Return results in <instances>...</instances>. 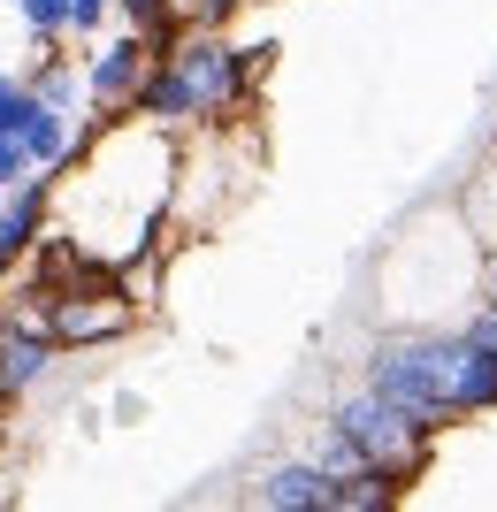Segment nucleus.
I'll list each match as a JSON object with an SVG mask.
<instances>
[{
	"mask_svg": "<svg viewBox=\"0 0 497 512\" xmlns=\"http://www.w3.org/2000/svg\"><path fill=\"white\" fill-rule=\"evenodd\" d=\"M23 306L39 314V329L62 344V352H100V344H123L130 329H138V299H130L115 276L85 283V291H46V299H23Z\"/></svg>",
	"mask_w": 497,
	"mask_h": 512,
	"instance_id": "nucleus-5",
	"label": "nucleus"
},
{
	"mask_svg": "<svg viewBox=\"0 0 497 512\" xmlns=\"http://www.w3.org/2000/svg\"><path fill=\"white\" fill-rule=\"evenodd\" d=\"M337 512H406V482H390V474H352Z\"/></svg>",
	"mask_w": 497,
	"mask_h": 512,
	"instance_id": "nucleus-9",
	"label": "nucleus"
},
{
	"mask_svg": "<svg viewBox=\"0 0 497 512\" xmlns=\"http://www.w3.org/2000/svg\"><path fill=\"white\" fill-rule=\"evenodd\" d=\"M115 16V0H69V39H100Z\"/></svg>",
	"mask_w": 497,
	"mask_h": 512,
	"instance_id": "nucleus-14",
	"label": "nucleus"
},
{
	"mask_svg": "<svg viewBox=\"0 0 497 512\" xmlns=\"http://www.w3.org/2000/svg\"><path fill=\"white\" fill-rule=\"evenodd\" d=\"M176 138L138 123H100L85 153L69 161V184L54 199V237H69L92 268H146L161 253V222H176Z\"/></svg>",
	"mask_w": 497,
	"mask_h": 512,
	"instance_id": "nucleus-1",
	"label": "nucleus"
},
{
	"mask_svg": "<svg viewBox=\"0 0 497 512\" xmlns=\"http://www.w3.org/2000/svg\"><path fill=\"white\" fill-rule=\"evenodd\" d=\"M16 184H31V153H23V138L0 130V192H16Z\"/></svg>",
	"mask_w": 497,
	"mask_h": 512,
	"instance_id": "nucleus-16",
	"label": "nucleus"
},
{
	"mask_svg": "<svg viewBox=\"0 0 497 512\" xmlns=\"http://www.w3.org/2000/svg\"><path fill=\"white\" fill-rule=\"evenodd\" d=\"M31 123H39V100H31V85H23L16 69H0V130H8V138H23Z\"/></svg>",
	"mask_w": 497,
	"mask_h": 512,
	"instance_id": "nucleus-10",
	"label": "nucleus"
},
{
	"mask_svg": "<svg viewBox=\"0 0 497 512\" xmlns=\"http://www.w3.org/2000/svg\"><path fill=\"white\" fill-rule=\"evenodd\" d=\"M238 497L245 512H337V497H345V482L322 467V459H260V467L238 474Z\"/></svg>",
	"mask_w": 497,
	"mask_h": 512,
	"instance_id": "nucleus-6",
	"label": "nucleus"
},
{
	"mask_svg": "<svg viewBox=\"0 0 497 512\" xmlns=\"http://www.w3.org/2000/svg\"><path fill=\"white\" fill-rule=\"evenodd\" d=\"M360 390L390 398L406 421H421L436 436V428H452V421L497 413V360L475 352L459 329H398V337L368 344Z\"/></svg>",
	"mask_w": 497,
	"mask_h": 512,
	"instance_id": "nucleus-2",
	"label": "nucleus"
},
{
	"mask_svg": "<svg viewBox=\"0 0 497 512\" xmlns=\"http://www.w3.org/2000/svg\"><path fill=\"white\" fill-rule=\"evenodd\" d=\"M108 421L115 428H138V421H146V390H115V398H108Z\"/></svg>",
	"mask_w": 497,
	"mask_h": 512,
	"instance_id": "nucleus-17",
	"label": "nucleus"
},
{
	"mask_svg": "<svg viewBox=\"0 0 497 512\" xmlns=\"http://www.w3.org/2000/svg\"><path fill=\"white\" fill-rule=\"evenodd\" d=\"M322 421L337 428L352 451H360V467H368V474H390V482H413V474L429 467V451H436L429 428L406 421V413L390 406V398H375V390H345Z\"/></svg>",
	"mask_w": 497,
	"mask_h": 512,
	"instance_id": "nucleus-4",
	"label": "nucleus"
},
{
	"mask_svg": "<svg viewBox=\"0 0 497 512\" xmlns=\"http://www.w3.org/2000/svg\"><path fill=\"white\" fill-rule=\"evenodd\" d=\"M153 54H161V46H153L146 31H115L100 54H85V107H92V123H123L130 107H138V92H146V77H153Z\"/></svg>",
	"mask_w": 497,
	"mask_h": 512,
	"instance_id": "nucleus-7",
	"label": "nucleus"
},
{
	"mask_svg": "<svg viewBox=\"0 0 497 512\" xmlns=\"http://www.w3.org/2000/svg\"><path fill=\"white\" fill-rule=\"evenodd\" d=\"M459 337L475 344V352H490V360H497V299H482V306H475V314L459 321Z\"/></svg>",
	"mask_w": 497,
	"mask_h": 512,
	"instance_id": "nucleus-15",
	"label": "nucleus"
},
{
	"mask_svg": "<svg viewBox=\"0 0 497 512\" xmlns=\"http://www.w3.org/2000/svg\"><path fill=\"white\" fill-rule=\"evenodd\" d=\"M23 85H31V100H39V107H54V115H77V107H85V69L54 62V54H46ZM77 123H85V115H77Z\"/></svg>",
	"mask_w": 497,
	"mask_h": 512,
	"instance_id": "nucleus-8",
	"label": "nucleus"
},
{
	"mask_svg": "<svg viewBox=\"0 0 497 512\" xmlns=\"http://www.w3.org/2000/svg\"><path fill=\"white\" fill-rule=\"evenodd\" d=\"M16 16H23V31H31L39 46L69 39V0H16Z\"/></svg>",
	"mask_w": 497,
	"mask_h": 512,
	"instance_id": "nucleus-12",
	"label": "nucleus"
},
{
	"mask_svg": "<svg viewBox=\"0 0 497 512\" xmlns=\"http://www.w3.org/2000/svg\"><path fill=\"white\" fill-rule=\"evenodd\" d=\"M260 69H268V39L245 46V39H222V31H176V39L153 54V77H146V92H138L130 115L153 123V130H169V138L245 123Z\"/></svg>",
	"mask_w": 497,
	"mask_h": 512,
	"instance_id": "nucleus-3",
	"label": "nucleus"
},
{
	"mask_svg": "<svg viewBox=\"0 0 497 512\" xmlns=\"http://www.w3.org/2000/svg\"><path fill=\"white\" fill-rule=\"evenodd\" d=\"M238 16V0H169V39L176 31H222Z\"/></svg>",
	"mask_w": 497,
	"mask_h": 512,
	"instance_id": "nucleus-11",
	"label": "nucleus"
},
{
	"mask_svg": "<svg viewBox=\"0 0 497 512\" xmlns=\"http://www.w3.org/2000/svg\"><path fill=\"white\" fill-rule=\"evenodd\" d=\"M123 31H146L153 46H169V0H115Z\"/></svg>",
	"mask_w": 497,
	"mask_h": 512,
	"instance_id": "nucleus-13",
	"label": "nucleus"
}]
</instances>
